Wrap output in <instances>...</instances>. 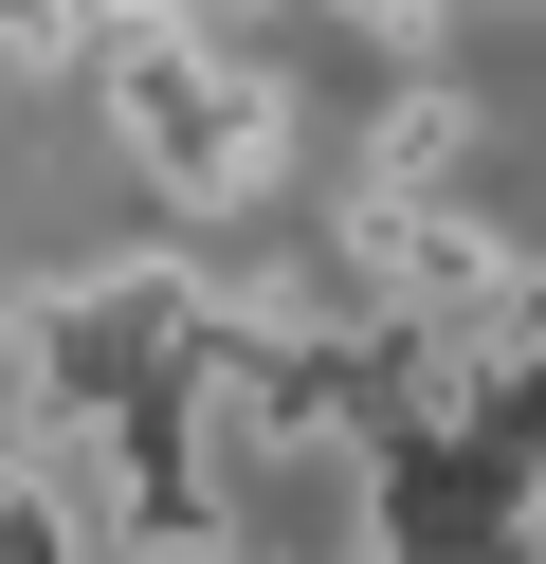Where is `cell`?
I'll list each match as a JSON object with an SVG mask.
<instances>
[{"label": "cell", "instance_id": "6da1fadb", "mask_svg": "<svg viewBox=\"0 0 546 564\" xmlns=\"http://www.w3.org/2000/svg\"><path fill=\"white\" fill-rule=\"evenodd\" d=\"M92 91H109V164H128L164 219H201V237H237V200H274V164H291V74L237 19H201V37H109Z\"/></svg>", "mask_w": 546, "mask_h": 564}, {"label": "cell", "instance_id": "7a4b0ae2", "mask_svg": "<svg viewBox=\"0 0 546 564\" xmlns=\"http://www.w3.org/2000/svg\"><path fill=\"white\" fill-rule=\"evenodd\" d=\"M383 564H546V474L492 419H383Z\"/></svg>", "mask_w": 546, "mask_h": 564}, {"label": "cell", "instance_id": "3957f363", "mask_svg": "<svg viewBox=\"0 0 546 564\" xmlns=\"http://www.w3.org/2000/svg\"><path fill=\"white\" fill-rule=\"evenodd\" d=\"M456 183H473V91H456V74H400L346 200H456Z\"/></svg>", "mask_w": 546, "mask_h": 564}, {"label": "cell", "instance_id": "277c9868", "mask_svg": "<svg viewBox=\"0 0 546 564\" xmlns=\"http://www.w3.org/2000/svg\"><path fill=\"white\" fill-rule=\"evenodd\" d=\"M0 564H92V510L55 474H0Z\"/></svg>", "mask_w": 546, "mask_h": 564}, {"label": "cell", "instance_id": "5b68a950", "mask_svg": "<svg viewBox=\"0 0 546 564\" xmlns=\"http://www.w3.org/2000/svg\"><path fill=\"white\" fill-rule=\"evenodd\" d=\"M73 55H109L92 0H0V74H73Z\"/></svg>", "mask_w": 546, "mask_h": 564}, {"label": "cell", "instance_id": "8992f818", "mask_svg": "<svg viewBox=\"0 0 546 564\" xmlns=\"http://www.w3.org/2000/svg\"><path fill=\"white\" fill-rule=\"evenodd\" d=\"M473 419H492V437H510V455H528V474H546V365H510V382H473Z\"/></svg>", "mask_w": 546, "mask_h": 564}, {"label": "cell", "instance_id": "52a82bcc", "mask_svg": "<svg viewBox=\"0 0 546 564\" xmlns=\"http://www.w3.org/2000/svg\"><path fill=\"white\" fill-rule=\"evenodd\" d=\"M92 19H109V37H201L218 0H92Z\"/></svg>", "mask_w": 546, "mask_h": 564}, {"label": "cell", "instance_id": "ba28073f", "mask_svg": "<svg viewBox=\"0 0 546 564\" xmlns=\"http://www.w3.org/2000/svg\"><path fill=\"white\" fill-rule=\"evenodd\" d=\"M19 328H36V273H0V365H19Z\"/></svg>", "mask_w": 546, "mask_h": 564}]
</instances>
